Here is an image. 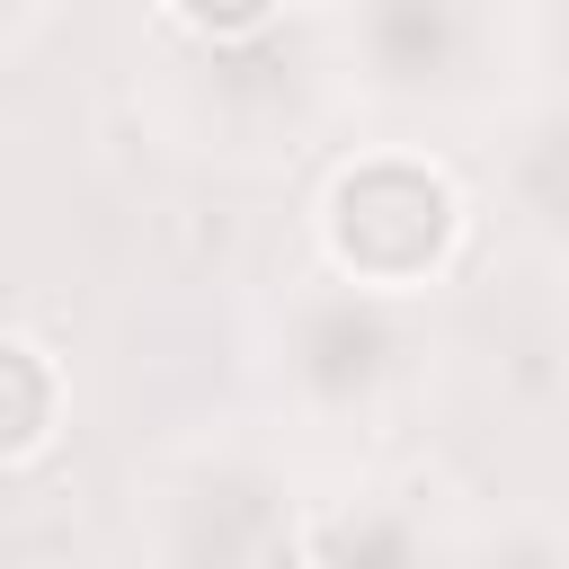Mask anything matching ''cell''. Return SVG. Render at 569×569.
Returning <instances> with one entry per match:
<instances>
[{
    "mask_svg": "<svg viewBox=\"0 0 569 569\" xmlns=\"http://www.w3.org/2000/svg\"><path fill=\"white\" fill-rule=\"evenodd\" d=\"M462 213H453V187L418 160H356L338 187H329V213H320V240L347 276L365 284H427L453 249Z\"/></svg>",
    "mask_w": 569,
    "mask_h": 569,
    "instance_id": "6da1fadb",
    "label": "cell"
},
{
    "mask_svg": "<svg viewBox=\"0 0 569 569\" xmlns=\"http://www.w3.org/2000/svg\"><path fill=\"white\" fill-rule=\"evenodd\" d=\"M53 418H62V373L27 338H0V471L27 462V453H44Z\"/></svg>",
    "mask_w": 569,
    "mask_h": 569,
    "instance_id": "7a4b0ae2",
    "label": "cell"
}]
</instances>
